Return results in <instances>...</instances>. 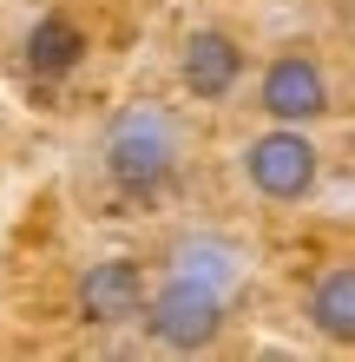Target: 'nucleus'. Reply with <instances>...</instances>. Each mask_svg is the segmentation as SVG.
<instances>
[{
	"label": "nucleus",
	"mask_w": 355,
	"mask_h": 362,
	"mask_svg": "<svg viewBox=\"0 0 355 362\" xmlns=\"http://www.w3.org/2000/svg\"><path fill=\"white\" fill-rule=\"evenodd\" d=\"M138 310H145V270L132 257H106L79 276V316L86 323L112 329V323H132Z\"/></svg>",
	"instance_id": "nucleus-6"
},
{
	"label": "nucleus",
	"mask_w": 355,
	"mask_h": 362,
	"mask_svg": "<svg viewBox=\"0 0 355 362\" xmlns=\"http://www.w3.org/2000/svg\"><path fill=\"white\" fill-rule=\"evenodd\" d=\"M79 59H86V33H79L66 13L33 20V33H27V73L33 79H66Z\"/></svg>",
	"instance_id": "nucleus-9"
},
{
	"label": "nucleus",
	"mask_w": 355,
	"mask_h": 362,
	"mask_svg": "<svg viewBox=\"0 0 355 362\" xmlns=\"http://www.w3.org/2000/svg\"><path fill=\"white\" fill-rule=\"evenodd\" d=\"M309 329L329 343H355V264H329L309 284Z\"/></svg>",
	"instance_id": "nucleus-8"
},
{
	"label": "nucleus",
	"mask_w": 355,
	"mask_h": 362,
	"mask_svg": "<svg viewBox=\"0 0 355 362\" xmlns=\"http://www.w3.org/2000/svg\"><path fill=\"white\" fill-rule=\"evenodd\" d=\"M257 105L277 125H309V119H323L329 112V73L316 66V53H277L263 66V79H257Z\"/></svg>",
	"instance_id": "nucleus-4"
},
{
	"label": "nucleus",
	"mask_w": 355,
	"mask_h": 362,
	"mask_svg": "<svg viewBox=\"0 0 355 362\" xmlns=\"http://www.w3.org/2000/svg\"><path fill=\"white\" fill-rule=\"evenodd\" d=\"M138 316H145V329H152V343L158 349H178V356L211 349L217 336H224V296L211 284L178 276V270H172V284H158L152 296H145Z\"/></svg>",
	"instance_id": "nucleus-3"
},
{
	"label": "nucleus",
	"mask_w": 355,
	"mask_h": 362,
	"mask_svg": "<svg viewBox=\"0 0 355 362\" xmlns=\"http://www.w3.org/2000/svg\"><path fill=\"white\" fill-rule=\"evenodd\" d=\"M178 79H184V93L191 99H224L243 79V47L224 27H198V33H184V47H178Z\"/></svg>",
	"instance_id": "nucleus-5"
},
{
	"label": "nucleus",
	"mask_w": 355,
	"mask_h": 362,
	"mask_svg": "<svg viewBox=\"0 0 355 362\" xmlns=\"http://www.w3.org/2000/svg\"><path fill=\"white\" fill-rule=\"evenodd\" d=\"M178 158H184V139H178V119L164 105H125L106 125V178L119 191H132V198L164 191Z\"/></svg>",
	"instance_id": "nucleus-1"
},
{
	"label": "nucleus",
	"mask_w": 355,
	"mask_h": 362,
	"mask_svg": "<svg viewBox=\"0 0 355 362\" xmlns=\"http://www.w3.org/2000/svg\"><path fill=\"white\" fill-rule=\"evenodd\" d=\"M243 178L270 204H303L323 178V152L303 125H270V132H257L243 145Z\"/></svg>",
	"instance_id": "nucleus-2"
},
{
	"label": "nucleus",
	"mask_w": 355,
	"mask_h": 362,
	"mask_svg": "<svg viewBox=\"0 0 355 362\" xmlns=\"http://www.w3.org/2000/svg\"><path fill=\"white\" fill-rule=\"evenodd\" d=\"M172 270H178V276H191V284H211L217 296H231V290L243 284L250 257H243V244H231V238L191 230V238H178V244H172Z\"/></svg>",
	"instance_id": "nucleus-7"
}]
</instances>
